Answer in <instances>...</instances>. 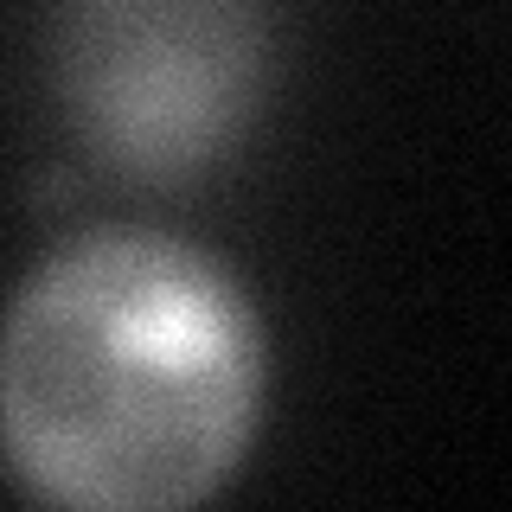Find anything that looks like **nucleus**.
<instances>
[{
    "label": "nucleus",
    "mask_w": 512,
    "mask_h": 512,
    "mask_svg": "<svg viewBox=\"0 0 512 512\" xmlns=\"http://www.w3.org/2000/svg\"><path fill=\"white\" fill-rule=\"evenodd\" d=\"M71 192H77V180H71V173H39V199H71Z\"/></svg>",
    "instance_id": "7ed1b4c3"
},
{
    "label": "nucleus",
    "mask_w": 512,
    "mask_h": 512,
    "mask_svg": "<svg viewBox=\"0 0 512 512\" xmlns=\"http://www.w3.org/2000/svg\"><path fill=\"white\" fill-rule=\"evenodd\" d=\"M263 378V314L212 250L96 224L0 314V468L71 512L199 506L244 468Z\"/></svg>",
    "instance_id": "f257e3e1"
},
{
    "label": "nucleus",
    "mask_w": 512,
    "mask_h": 512,
    "mask_svg": "<svg viewBox=\"0 0 512 512\" xmlns=\"http://www.w3.org/2000/svg\"><path fill=\"white\" fill-rule=\"evenodd\" d=\"M269 84L263 0H64L58 96L128 186H186L244 141Z\"/></svg>",
    "instance_id": "f03ea898"
}]
</instances>
